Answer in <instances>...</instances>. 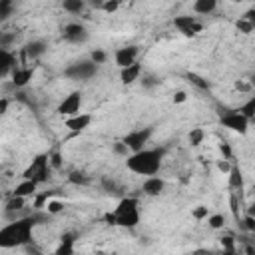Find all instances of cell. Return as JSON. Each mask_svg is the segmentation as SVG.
Segmentation results:
<instances>
[{"mask_svg": "<svg viewBox=\"0 0 255 255\" xmlns=\"http://www.w3.org/2000/svg\"><path fill=\"white\" fill-rule=\"evenodd\" d=\"M112 215V225L133 229L139 223V201L135 197H122L118 207L110 211Z\"/></svg>", "mask_w": 255, "mask_h": 255, "instance_id": "3957f363", "label": "cell"}, {"mask_svg": "<svg viewBox=\"0 0 255 255\" xmlns=\"http://www.w3.org/2000/svg\"><path fill=\"white\" fill-rule=\"evenodd\" d=\"M219 149H221V153H223L225 159H233V151H231V145L227 141H221L219 143Z\"/></svg>", "mask_w": 255, "mask_h": 255, "instance_id": "7bdbcfd3", "label": "cell"}, {"mask_svg": "<svg viewBox=\"0 0 255 255\" xmlns=\"http://www.w3.org/2000/svg\"><path fill=\"white\" fill-rule=\"evenodd\" d=\"M137 54H139V48L131 44V46L118 48V50H116V54H114V60H116V64H118L120 68H126V66H129V64H133V62H135Z\"/></svg>", "mask_w": 255, "mask_h": 255, "instance_id": "8fae6325", "label": "cell"}, {"mask_svg": "<svg viewBox=\"0 0 255 255\" xmlns=\"http://www.w3.org/2000/svg\"><path fill=\"white\" fill-rule=\"evenodd\" d=\"M227 173H229V189L241 191V189H243V173H241V169L231 163V167H229Z\"/></svg>", "mask_w": 255, "mask_h": 255, "instance_id": "d6986e66", "label": "cell"}, {"mask_svg": "<svg viewBox=\"0 0 255 255\" xmlns=\"http://www.w3.org/2000/svg\"><path fill=\"white\" fill-rule=\"evenodd\" d=\"M237 112H239V114H243L249 122H253V118H255V98L251 96V98H249V100H247V102H245Z\"/></svg>", "mask_w": 255, "mask_h": 255, "instance_id": "4316f807", "label": "cell"}, {"mask_svg": "<svg viewBox=\"0 0 255 255\" xmlns=\"http://www.w3.org/2000/svg\"><path fill=\"white\" fill-rule=\"evenodd\" d=\"M207 225L211 229H221L225 225V217L221 213H213V215H207Z\"/></svg>", "mask_w": 255, "mask_h": 255, "instance_id": "4dcf8cb0", "label": "cell"}, {"mask_svg": "<svg viewBox=\"0 0 255 255\" xmlns=\"http://www.w3.org/2000/svg\"><path fill=\"white\" fill-rule=\"evenodd\" d=\"M157 84H159V80H157L155 76H151V74L141 78V88H145V90H151V88H155Z\"/></svg>", "mask_w": 255, "mask_h": 255, "instance_id": "60d3db41", "label": "cell"}, {"mask_svg": "<svg viewBox=\"0 0 255 255\" xmlns=\"http://www.w3.org/2000/svg\"><path fill=\"white\" fill-rule=\"evenodd\" d=\"M68 181L74 183V185H88V183H90V177H88L84 171H70Z\"/></svg>", "mask_w": 255, "mask_h": 255, "instance_id": "f1b7e54d", "label": "cell"}, {"mask_svg": "<svg viewBox=\"0 0 255 255\" xmlns=\"http://www.w3.org/2000/svg\"><path fill=\"white\" fill-rule=\"evenodd\" d=\"M50 175H52V167H50V163L48 165H44V167H40L38 171H36V175L32 177L38 185H42V183H48V179H50Z\"/></svg>", "mask_w": 255, "mask_h": 255, "instance_id": "83f0119b", "label": "cell"}, {"mask_svg": "<svg viewBox=\"0 0 255 255\" xmlns=\"http://www.w3.org/2000/svg\"><path fill=\"white\" fill-rule=\"evenodd\" d=\"M165 147H143L126 155V167L137 175H155L161 167Z\"/></svg>", "mask_w": 255, "mask_h": 255, "instance_id": "7a4b0ae2", "label": "cell"}, {"mask_svg": "<svg viewBox=\"0 0 255 255\" xmlns=\"http://www.w3.org/2000/svg\"><path fill=\"white\" fill-rule=\"evenodd\" d=\"M0 40H2V32H0Z\"/></svg>", "mask_w": 255, "mask_h": 255, "instance_id": "11a10c76", "label": "cell"}, {"mask_svg": "<svg viewBox=\"0 0 255 255\" xmlns=\"http://www.w3.org/2000/svg\"><path fill=\"white\" fill-rule=\"evenodd\" d=\"M173 26L183 34V36H197L203 30V24L197 20V16H175Z\"/></svg>", "mask_w": 255, "mask_h": 255, "instance_id": "52a82bcc", "label": "cell"}, {"mask_svg": "<svg viewBox=\"0 0 255 255\" xmlns=\"http://www.w3.org/2000/svg\"><path fill=\"white\" fill-rule=\"evenodd\" d=\"M163 189H165V181H163L161 177H155V175H147V177L143 179V183H141V191H143L145 195H149V197L161 195Z\"/></svg>", "mask_w": 255, "mask_h": 255, "instance_id": "7c38bea8", "label": "cell"}, {"mask_svg": "<svg viewBox=\"0 0 255 255\" xmlns=\"http://www.w3.org/2000/svg\"><path fill=\"white\" fill-rule=\"evenodd\" d=\"M26 197H20V195H10V199L4 203V211H22L26 207Z\"/></svg>", "mask_w": 255, "mask_h": 255, "instance_id": "603a6c76", "label": "cell"}, {"mask_svg": "<svg viewBox=\"0 0 255 255\" xmlns=\"http://www.w3.org/2000/svg\"><path fill=\"white\" fill-rule=\"evenodd\" d=\"M235 28H237L241 34H251V32L255 30V24L249 22V20H245V18H239V20L235 22Z\"/></svg>", "mask_w": 255, "mask_h": 255, "instance_id": "1f68e13d", "label": "cell"}, {"mask_svg": "<svg viewBox=\"0 0 255 255\" xmlns=\"http://www.w3.org/2000/svg\"><path fill=\"white\" fill-rule=\"evenodd\" d=\"M219 124H221L223 128H227V129L237 131V133L243 135V133H247L251 122H249L243 114H239L237 110H229V112H225V114L219 116Z\"/></svg>", "mask_w": 255, "mask_h": 255, "instance_id": "5b68a950", "label": "cell"}, {"mask_svg": "<svg viewBox=\"0 0 255 255\" xmlns=\"http://www.w3.org/2000/svg\"><path fill=\"white\" fill-rule=\"evenodd\" d=\"M219 0H195L193 2V12L195 14H211L215 12Z\"/></svg>", "mask_w": 255, "mask_h": 255, "instance_id": "ffe728a7", "label": "cell"}, {"mask_svg": "<svg viewBox=\"0 0 255 255\" xmlns=\"http://www.w3.org/2000/svg\"><path fill=\"white\" fill-rule=\"evenodd\" d=\"M46 52H48V44H46L44 40H32V42H28V44L24 46V54H26L30 60H38V58H42Z\"/></svg>", "mask_w": 255, "mask_h": 255, "instance_id": "2e32d148", "label": "cell"}, {"mask_svg": "<svg viewBox=\"0 0 255 255\" xmlns=\"http://www.w3.org/2000/svg\"><path fill=\"white\" fill-rule=\"evenodd\" d=\"M245 253H247V255H255V249H253L251 245H247V247H245Z\"/></svg>", "mask_w": 255, "mask_h": 255, "instance_id": "816d5d0a", "label": "cell"}, {"mask_svg": "<svg viewBox=\"0 0 255 255\" xmlns=\"http://www.w3.org/2000/svg\"><path fill=\"white\" fill-rule=\"evenodd\" d=\"M0 68L10 70V72L16 68V56L8 48H0Z\"/></svg>", "mask_w": 255, "mask_h": 255, "instance_id": "7402d4cb", "label": "cell"}, {"mask_svg": "<svg viewBox=\"0 0 255 255\" xmlns=\"http://www.w3.org/2000/svg\"><path fill=\"white\" fill-rule=\"evenodd\" d=\"M231 2H243V0H231Z\"/></svg>", "mask_w": 255, "mask_h": 255, "instance_id": "db71d44e", "label": "cell"}, {"mask_svg": "<svg viewBox=\"0 0 255 255\" xmlns=\"http://www.w3.org/2000/svg\"><path fill=\"white\" fill-rule=\"evenodd\" d=\"M193 217H195L197 221L205 219V217H207V207H205V205H197V207L193 209Z\"/></svg>", "mask_w": 255, "mask_h": 255, "instance_id": "ee69618b", "label": "cell"}, {"mask_svg": "<svg viewBox=\"0 0 255 255\" xmlns=\"http://www.w3.org/2000/svg\"><path fill=\"white\" fill-rule=\"evenodd\" d=\"M80 108H82V92H70L58 106V114L64 118V116H74V114H80Z\"/></svg>", "mask_w": 255, "mask_h": 255, "instance_id": "9c48e42d", "label": "cell"}, {"mask_svg": "<svg viewBox=\"0 0 255 255\" xmlns=\"http://www.w3.org/2000/svg\"><path fill=\"white\" fill-rule=\"evenodd\" d=\"M6 20H8V18H6V16H4L2 12H0V22H6Z\"/></svg>", "mask_w": 255, "mask_h": 255, "instance_id": "f5cc1de1", "label": "cell"}, {"mask_svg": "<svg viewBox=\"0 0 255 255\" xmlns=\"http://www.w3.org/2000/svg\"><path fill=\"white\" fill-rule=\"evenodd\" d=\"M62 38H64L66 42H70V44H84V42L90 38V34H88V30H86L84 24H80V22H70V24L64 26Z\"/></svg>", "mask_w": 255, "mask_h": 255, "instance_id": "ba28073f", "label": "cell"}, {"mask_svg": "<svg viewBox=\"0 0 255 255\" xmlns=\"http://www.w3.org/2000/svg\"><path fill=\"white\" fill-rule=\"evenodd\" d=\"M243 18H245V20H249V22H253V24H255V10H253V8H249V10H247V12H245V14H243Z\"/></svg>", "mask_w": 255, "mask_h": 255, "instance_id": "c3c4849f", "label": "cell"}, {"mask_svg": "<svg viewBox=\"0 0 255 255\" xmlns=\"http://www.w3.org/2000/svg\"><path fill=\"white\" fill-rule=\"evenodd\" d=\"M44 165H48V153H38V155L30 161V165L22 171V179H32V177L36 175V171H38L40 167H44Z\"/></svg>", "mask_w": 255, "mask_h": 255, "instance_id": "e0dca14e", "label": "cell"}, {"mask_svg": "<svg viewBox=\"0 0 255 255\" xmlns=\"http://www.w3.org/2000/svg\"><path fill=\"white\" fill-rule=\"evenodd\" d=\"M34 227H36V221L32 217V211L24 217L8 221L0 229V249H14V247H22V245L34 241V237H32Z\"/></svg>", "mask_w": 255, "mask_h": 255, "instance_id": "6da1fadb", "label": "cell"}, {"mask_svg": "<svg viewBox=\"0 0 255 255\" xmlns=\"http://www.w3.org/2000/svg\"><path fill=\"white\" fill-rule=\"evenodd\" d=\"M14 8H16V2L14 0H0V12L6 18H10L14 14Z\"/></svg>", "mask_w": 255, "mask_h": 255, "instance_id": "d590c367", "label": "cell"}, {"mask_svg": "<svg viewBox=\"0 0 255 255\" xmlns=\"http://www.w3.org/2000/svg\"><path fill=\"white\" fill-rule=\"evenodd\" d=\"M114 153H116V155H124V157H126V155L129 153V149H128V145L120 139V141H116V143H114Z\"/></svg>", "mask_w": 255, "mask_h": 255, "instance_id": "b9f144b4", "label": "cell"}, {"mask_svg": "<svg viewBox=\"0 0 255 255\" xmlns=\"http://www.w3.org/2000/svg\"><path fill=\"white\" fill-rule=\"evenodd\" d=\"M229 209L233 213V219L237 221L239 219V195L235 191H231V195H229Z\"/></svg>", "mask_w": 255, "mask_h": 255, "instance_id": "836d02e7", "label": "cell"}, {"mask_svg": "<svg viewBox=\"0 0 255 255\" xmlns=\"http://www.w3.org/2000/svg\"><path fill=\"white\" fill-rule=\"evenodd\" d=\"M90 124H92V116L90 114H74V116H68L66 118V122H64V126L76 135V133H82L84 129H88L90 128Z\"/></svg>", "mask_w": 255, "mask_h": 255, "instance_id": "30bf717a", "label": "cell"}, {"mask_svg": "<svg viewBox=\"0 0 255 255\" xmlns=\"http://www.w3.org/2000/svg\"><path fill=\"white\" fill-rule=\"evenodd\" d=\"M62 8L68 14H80L86 8V0H62Z\"/></svg>", "mask_w": 255, "mask_h": 255, "instance_id": "cb8c5ba5", "label": "cell"}, {"mask_svg": "<svg viewBox=\"0 0 255 255\" xmlns=\"http://www.w3.org/2000/svg\"><path fill=\"white\" fill-rule=\"evenodd\" d=\"M86 4H88V6H92V8H96V10H100V8H102V4H104V0H86Z\"/></svg>", "mask_w": 255, "mask_h": 255, "instance_id": "681fc988", "label": "cell"}, {"mask_svg": "<svg viewBox=\"0 0 255 255\" xmlns=\"http://www.w3.org/2000/svg\"><path fill=\"white\" fill-rule=\"evenodd\" d=\"M78 233L76 231H66L60 237V245L56 247V255H72L74 253V241H76Z\"/></svg>", "mask_w": 255, "mask_h": 255, "instance_id": "9a60e30c", "label": "cell"}, {"mask_svg": "<svg viewBox=\"0 0 255 255\" xmlns=\"http://www.w3.org/2000/svg\"><path fill=\"white\" fill-rule=\"evenodd\" d=\"M36 189H38V183L34 181V179H22L16 187H14V191H12V195H20V197H32L34 193H36Z\"/></svg>", "mask_w": 255, "mask_h": 255, "instance_id": "ac0fdd59", "label": "cell"}, {"mask_svg": "<svg viewBox=\"0 0 255 255\" xmlns=\"http://www.w3.org/2000/svg\"><path fill=\"white\" fill-rule=\"evenodd\" d=\"M90 60H92L94 64H98V66H100V64H104V62L108 60V54H106L104 50H100V48H98V50H94V52L90 54Z\"/></svg>", "mask_w": 255, "mask_h": 255, "instance_id": "74e56055", "label": "cell"}, {"mask_svg": "<svg viewBox=\"0 0 255 255\" xmlns=\"http://www.w3.org/2000/svg\"><path fill=\"white\" fill-rule=\"evenodd\" d=\"M62 209H64V203H62V201H54V199H48V201H46V211H48V213L56 215V213H60Z\"/></svg>", "mask_w": 255, "mask_h": 255, "instance_id": "8d00e7d4", "label": "cell"}, {"mask_svg": "<svg viewBox=\"0 0 255 255\" xmlns=\"http://www.w3.org/2000/svg\"><path fill=\"white\" fill-rule=\"evenodd\" d=\"M187 137H189V143H191L193 147H197V145L203 141L205 133H203V129H201V128H193V129L189 131V135H187Z\"/></svg>", "mask_w": 255, "mask_h": 255, "instance_id": "f546056e", "label": "cell"}, {"mask_svg": "<svg viewBox=\"0 0 255 255\" xmlns=\"http://www.w3.org/2000/svg\"><path fill=\"white\" fill-rule=\"evenodd\" d=\"M151 133H153V128H139V129H133V131L126 133V135L122 137V141L128 145L129 153H131V151H139V149L145 147V143L149 141Z\"/></svg>", "mask_w": 255, "mask_h": 255, "instance_id": "8992f818", "label": "cell"}, {"mask_svg": "<svg viewBox=\"0 0 255 255\" xmlns=\"http://www.w3.org/2000/svg\"><path fill=\"white\" fill-rule=\"evenodd\" d=\"M187 80H189L197 90H201V92H209V90H211V84H209L205 78H201L199 74H195V72H187Z\"/></svg>", "mask_w": 255, "mask_h": 255, "instance_id": "d4e9b609", "label": "cell"}, {"mask_svg": "<svg viewBox=\"0 0 255 255\" xmlns=\"http://www.w3.org/2000/svg\"><path fill=\"white\" fill-rule=\"evenodd\" d=\"M10 108V100L8 98H0V116H4Z\"/></svg>", "mask_w": 255, "mask_h": 255, "instance_id": "7dc6e473", "label": "cell"}, {"mask_svg": "<svg viewBox=\"0 0 255 255\" xmlns=\"http://www.w3.org/2000/svg\"><path fill=\"white\" fill-rule=\"evenodd\" d=\"M219 243H221V247H223L225 253H235V251H237V247H235V239H233L231 235H223V237L219 239Z\"/></svg>", "mask_w": 255, "mask_h": 255, "instance_id": "d6a6232c", "label": "cell"}, {"mask_svg": "<svg viewBox=\"0 0 255 255\" xmlns=\"http://www.w3.org/2000/svg\"><path fill=\"white\" fill-rule=\"evenodd\" d=\"M98 64H94L90 58H86V60H76V62H72V64H68L66 66V70H64V76L68 78V80H74V82H86V80H90V78H94L96 74H98Z\"/></svg>", "mask_w": 255, "mask_h": 255, "instance_id": "277c9868", "label": "cell"}, {"mask_svg": "<svg viewBox=\"0 0 255 255\" xmlns=\"http://www.w3.org/2000/svg\"><path fill=\"white\" fill-rule=\"evenodd\" d=\"M16 42V34L10 32H2V40H0V48H10Z\"/></svg>", "mask_w": 255, "mask_h": 255, "instance_id": "ab89813d", "label": "cell"}, {"mask_svg": "<svg viewBox=\"0 0 255 255\" xmlns=\"http://www.w3.org/2000/svg\"><path fill=\"white\" fill-rule=\"evenodd\" d=\"M229 167H231V159H225V157H223V159H219V161H217V169H219V171L227 173V171H229Z\"/></svg>", "mask_w": 255, "mask_h": 255, "instance_id": "f6af8a7d", "label": "cell"}, {"mask_svg": "<svg viewBox=\"0 0 255 255\" xmlns=\"http://www.w3.org/2000/svg\"><path fill=\"white\" fill-rule=\"evenodd\" d=\"M54 193H58V189H52V191H44V193H38V191H36V193L32 195V197H34V203H32V207H34V209H44V207H46V201H48V199H50Z\"/></svg>", "mask_w": 255, "mask_h": 255, "instance_id": "484cf974", "label": "cell"}, {"mask_svg": "<svg viewBox=\"0 0 255 255\" xmlns=\"http://www.w3.org/2000/svg\"><path fill=\"white\" fill-rule=\"evenodd\" d=\"M120 70H122V72H120V82H122L124 86H129V84L137 82L139 76H141V66H139L137 62H133V64H129V66H126V68H120Z\"/></svg>", "mask_w": 255, "mask_h": 255, "instance_id": "4fadbf2b", "label": "cell"}, {"mask_svg": "<svg viewBox=\"0 0 255 255\" xmlns=\"http://www.w3.org/2000/svg\"><path fill=\"white\" fill-rule=\"evenodd\" d=\"M48 163H50L52 169H60L62 163H64L62 153H60V151H52V153H48Z\"/></svg>", "mask_w": 255, "mask_h": 255, "instance_id": "e575fe53", "label": "cell"}, {"mask_svg": "<svg viewBox=\"0 0 255 255\" xmlns=\"http://www.w3.org/2000/svg\"><path fill=\"white\" fill-rule=\"evenodd\" d=\"M187 100V94L183 92V90H177L175 94H173V104H183Z\"/></svg>", "mask_w": 255, "mask_h": 255, "instance_id": "bcb514c9", "label": "cell"}, {"mask_svg": "<svg viewBox=\"0 0 255 255\" xmlns=\"http://www.w3.org/2000/svg\"><path fill=\"white\" fill-rule=\"evenodd\" d=\"M32 76H34V68H14L12 70V86L14 88H24V86H28V82L32 80Z\"/></svg>", "mask_w": 255, "mask_h": 255, "instance_id": "5bb4252c", "label": "cell"}, {"mask_svg": "<svg viewBox=\"0 0 255 255\" xmlns=\"http://www.w3.org/2000/svg\"><path fill=\"white\" fill-rule=\"evenodd\" d=\"M100 185H102V189L108 193V195H122V185L116 181V179H112V177H102L100 179Z\"/></svg>", "mask_w": 255, "mask_h": 255, "instance_id": "44dd1931", "label": "cell"}, {"mask_svg": "<svg viewBox=\"0 0 255 255\" xmlns=\"http://www.w3.org/2000/svg\"><path fill=\"white\" fill-rule=\"evenodd\" d=\"M235 88H237V90H241V92H247V90H249V84H243V82H237V84H235Z\"/></svg>", "mask_w": 255, "mask_h": 255, "instance_id": "f907efd6", "label": "cell"}, {"mask_svg": "<svg viewBox=\"0 0 255 255\" xmlns=\"http://www.w3.org/2000/svg\"><path fill=\"white\" fill-rule=\"evenodd\" d=\"M120 2H122V0H104V4H102L100 10H104L106 14H112V12H116V10L120 8Z\"/></svg>", "mask_w": 255, "mask_h": 255, "instance_id": "f35d334b", "label": "cell"}]
</instances>
